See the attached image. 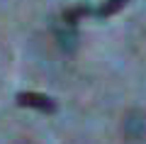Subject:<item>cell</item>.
Wrapping results in <instances>:
<instances>
[{"mask_svg": "<svg viewBox=\"0 0 146 144\" xmlns=\"http://www.w3.org/2000/svg\"><path fill=\"white\" fill-rule=\"evenodd\" d=\"M17 105H22V108H34L39 113H54L56 110V100H51L44 93H34V90L17 93Z\"/></svg>", "mask_w": 146, "mask_h": 144, "instance_id": "1", "label": "cell"}, {"mask_svg": "<svg viewBox=\"0 0 146 144\" xmlns=\"http://www.w3.org/2000/svg\"><path fill=\"white\" fill-rule=\"evenodd\" d=\"M83 17H93V7L85 5V3H80V5H76V7H68V10L63 12V22H66L68 27L78 25Z\"/></svg>", "mask_w": 146, "mask_h": 144, "instance_id": "2", "label": "cell"}, {"mask_svg": "<svg viewBox=\"0 0 146 144\" xmlns=\"http://www.w3.org/2000/svg\"><path fill=\"white\" fill-rule=\"evenodd\" d=\"M129 0H105L102 5L93 7V17H98V20H105V17H112L115 12H119L122 7L127 5Z\"/></svg>", "mask_w": 146, "mask_h": 144, "instance_id": "3", "label": "cell"}]
</instances>
